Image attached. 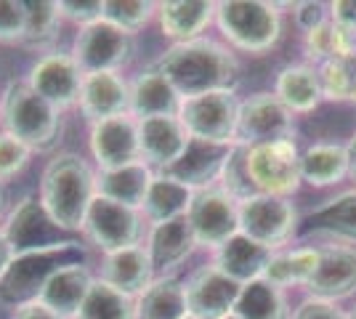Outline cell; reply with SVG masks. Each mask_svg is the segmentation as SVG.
Masks as SVG:
<instances>
[{
    "mask_svg": "<svg viewBox=\"0 0 356 319\" xmlns=\"http://www.w3.org/2000/svg\"><path fill=\"white\" fill-rule=\"evenodd\" d=\"M152 179H154V173H152V167L144 160L115 167V170H99V176H96V195H102L106 199H115L120 205H128L134 211H141Z\"/></svg>",
    "mask_w": 356,
    "mask_h": 319,
    "instance_id": "4316f807",
    "label": "cell"
},
{
    "mask_svg": "<svg viewBox=\"0 0 356 319\" xmlns=\"http://www.w3.org/2000/svg\"><path fill=\"white\" fill-rule=\"evenodd\" d=\"M239 202L223 186H208L194 192L189 202V227L194 231L197 247L218 250L234 234H239Z\"/></svg>",
    "mask_w": 356,
    "mask_h": 319,
    "instance_id": "30bf717a",
    "label": "cell"
},
{
    "mask_svg": "<svg viewBox=\"0 0 356 319\" xmlns=\"http://www.w3.org/2000/svg\"><path fill=\"white\" fill-rule=\"evenodd\" d=\"M154 14H157V6L147 0H106L104 3V22L115 24L118 30L128 35L144 30Z\"/></svg>",
    "mask_w": 356,
    "mask_h": 319,
    "instance_id": "74e56055",
    "label": "cell"
},
{
    "mask_svg": "<svg viewBox=\"0 0 356 319\" xmlns=\"http://www.w3.org/2000/svg\"><path fill=\"white\" fill-rule=\"evenodd\" d=\"M192 197H194V192L186 189L184 183L173 181V179L165 176V173H154L141 211H144L149 224L154 227V224L173 221L178 215H186Z\"/></svg>",
    "mask_w": 356,
    "mask_h": 319,
    "instance_id": "d6a6232c",
    "label": "cell"
},
{
    "mask_svg": "<svg viewBox=\"0 0 356 319\" xmlns=\"http://www.w3.org/2000/svg\"><path fill=\"white\" fill-rule=\"evenodd\" d=\"M96 197V173L80 154L54 157L40 179V202L64 231H83L86 213Z\"/></svg>",
    "mask_w": 356,
    "mask_h": 319,
    "instance_id": "7a4b0ae2",
    "label": "cell"
},
{
    "mask_svg": "<svg viewBox=\"0 0 356 319\" xmlns=\"http://www.w3.org/2000/svg\"><path fill=\"white\" fill-rule=\"evenodd\" d=\"M90 152L99 170L131 165L141 160L138 147V120L131 115H120L90 125Z\"/></svg>",
    "mask_w": 356,
    "mask_h": 319,
    "instance_id": "e0dca14e",
    "label": "cell"
},
{
    "mask_svg": "<svg viewBox=\"0 0 356 319\" xmlns=\"http://www.w3.org/2000/svg\"><path fill=\"white\" fill-rule=\"evenodd\" d=\"M248 176L255 195L287 197L300 186V152L296 141H274L248 149Z\"/></svg>",
    "mask_w": 356,
    "mask_h": 319,
    "instance_id": "8fae6325",
    "label": "cell"
},
{
    "mask_svg": "<svg viewBox=\"0 0 356 319\" xmlns=\"http://www.w3.org/2000/svg\"><path fill=\"white\" fill-rule=\"evenodd\" d=\"M239 101L234 91H213L181 99L178 120L184 122L189 138L210 144H234Z\"/></svg>",
    "mask_w": 356,
    "mask_h": 319,
    "instance_id": "8992f818",
    "label": "cell"
},
{
    "mask_svg": "<svg viewBox=\"0 0 356 319\" xmlns=\"http://www.w3.org/2000/svg\"><path fill=\"white\" fill-rule=\"evenodd\" d=\"M86 247L80 243L56 245V247H43V250H30L19 253L0 274V304L6 306H22L38 301L40 290L51 279V274L59 272L67 263H83Z\"/></svg>",
    "mask_w": 356,
    "mask_h": 319,
    "instance_id": "277c9868",
    "label": "cell"
},
{
    "mask_svg": "<svg viewBox=\"0 0 356 319\" xmlns=\"http://www.w3.org/2000/svg\"><path fill=\"white\" fill-rule=\"evenodd\" d=\"M216 24L223 38L245 54H266L282 38V16L277 6L261 0L216 3Z\"/></svg>",
    "mask_w": 356,
    "mask_h": 319,
    "instance_id": "5b68a950",
    "label": "cell"
},
{
    "mask_svg": "<svg viewBox=\"0 0 356 319\" xmlns=\"http://www.w3.org/2000/svg\"><path fill=\"white\" fill-rule=\"evenodd\" d=\"M271 256H274V250L258 245L255 240L245 237V234L239 231L229 243L221 245V247L216 250L213 263H216L229 279H234L237 285H248L252 279L264 277Z\"/></svg>",
    "mask_w": 356,
    "mask_h": 319,
    "instance_id": "484cf974",
    "label": "cell"
},
{
    "mask_svg": "<svg viewBox=\"0 0 356 319\" xmlns=\"http://www.w3.org/2000/svg\"><path fill=\"white\" fill-rule=\"evenodd\" d=\"M83 72L72 59V54H45L43 59L32 64L27 85L38 96H43L48 104L56 109H70L80 101V88H83Z\"/></svg>",
    "mask_w": 356,
    "mask_h": 319,
    "instance_id": "2e32d148",
    "label": "cell"
},
{
    "mask_svg": "<svg viewBox=\"0 0 356 319\" xmlns=\"http://www.w3.org/2000/svg\"><path fill=\"white\" fill-rule=\"evenodd\" d=\"M189 144V133L178 115H160L138 120V147L141 160L149 167H157L160 173L176 163Z\"/></svg>",
    "mask_w": 356,
    "mask_h": 319,
    "instance_id": "ac0fdd59",
    "label": "cell"
},
{
    "mask_svg": "<svg viewBox=\"0 0 356 319\" xmlns=\"http://www.w3.org/2000/svg\"><path fill=\"white\" fill-rule=\"evenodd\" d=\"M61 14L59 3L51 0H27L24 3V46L45 48L59 35Z\"/></svg>",
    "mask_w": 356,
    "mask_h": 319,
    "instance_id": "d590c367",
    "label": "cell"
},
{
    "mask_svg": "<svg viewBox=\"0 0 356 319\" xmlns=\"http://www.w3.org/2000/svg\"><path fill=\"white\" fill-rule=\"evenodd\" d=\"M186 293L178 277H157L138 298H136V319H184Z\"/></svg>",
    "mask_w": 356,
    "mask_h": 319,
    "instance_id": "f546056e",
    "label": "cell"
},
{
    "mask_svg": "<svg viewBox=\"0 0 356 319\" xmlns=\"http://www.w3.org/2000/svg\"><path fill=\"white\" fill-rule=\"evenodd\" d=\"M226 319H239V317H234V314H232V317H226Z\"/></svg>",
    "mask_w": 356,
    "mask_h": 319,
    "instance_id": "816d5d0a",
    "label": "cell"
},
{
    "mask_svg": "<svg viewBox=\"0 0 356 319\" xmlns=\"http://www.w3.org/2000/svg\"><path fill=\"white\" fill-rule=\"evenodd\" d=\"M194 247H197V240H194V231L186 215H178L165 224H154L149 231L147 253L154 272H160V277H170V272H176L178 266L192 256Z\"/></svg>",
    "mask_w": 356,
    "mask_h": 319,
    "instance_id": "7402d4cb",
    "label": "cell"
},
{
    "mask_svg": "<svg viewBox=\"0 0 356 319\" xmlns=\"http://www.w3.org/2000/svg\"><path fill=\"white\" fill-rule=\"evenodd\" d=\"M6 237L14 247V256L30 253V250H43V247H56V245L70 243L64 229L56 227V221L48 215L40 197L24 195L14 205V211L6 218Z\"/></svg>",
    "mask_w": 356,
    "mask_h": 319,
    "instance_id": "4fadbf2b",
    "label": "cell"
},
{
    "mask_svg": "<svg viewBox=\"0 0 356 319\" xmlns=\"http://www.w3.org/2000/svg\"><path fill=\"white\" fill-rule=\"evenodd\" d=\"M346 154H348V176L356 181V133L348 138V144H346Z\"/></svg>",
    "mask_w": 356,
    "mask_h": 319,
    "instance_id": "7dc6e473",
    "label": "cell"
},
{
    "mask_svg": "<svg viewBox=\"0 0 356 319\" xmlns=\"http://www.w3.org/2000/svg\"><path fill=\"white\" fill-rule=\"evenodd\" d=\"M59 14L61 19H70L80 27H88L93 22L104 19V3L102 0H61Z\"/></svg>",
    "mask_w": 356,
    "mask_h": 319,
    "instance_id": "b9f144b4",
    "label": "cell"
},
{
    "mask_svg": "<svg viewBox=\"0 0 356 319\" xmlns=\"http://www.w3.org/2000/svg\"><path fill=\"white\" fill-rule=\"evenodd\" d=\"M316 259H319V247H296V250H280L268 261L264 279H268L277 288H287V285H306L309 277L316 269Z\"/></svg>",
    "mask_w": 356,
    "mask_h": 319,
    "instance_id": "836d02e7",
    "label": "cell"
},
{
    "mask_svg": "<svg viewBox=\"0 0 356 319\" xmlns=\"http://www.w3.org/2000/svg\"><path fill=\"white\" fill-rule=\"evenodd\" d=\"M309 298L338 304L356 295V247L348 245H322L316 269L303 285Z\"/></svg>",
    "mask_w": 356,
    "mask_h": 319,
    "instance_id": "9a60e30c",
    "label": "cell"
},
{
    "mask_svg": "<svg viewBox=\"0 0 356 319\" xmlns=\"http://www.w3.org/2000/svg\"><path fill=\"white\" fill-rule=\"evenodd\" d=\"M348 176V154L341 144H312L300 154V181L325 189Z\"/></svg>",
    "mask_w": 356,
    "mask_h": 319,
    "instance_id": "4dcf8cb0",
    "label": "cell"
},
{
    "mask_svg": "<svg viewBox=\"0 0 356 319\" xmlns=\"http://www.w3.org/2000/svg\"><path fill=\"white\" fill-rule=\"evenodd\" d=\"M348 319H356V304L351 306V311H348Z\"/></svg>",
    "mask_w": 356,
    "mask_h": 319,
    "instance_id": "c3c4849f",
    "label": "cell"
},
{
    "mask_svg": "<svg viewBox=\"0 0 356 319\" xmlns=\"http://www.w3.org/2000/svg\"><path fill=\"white\" fill-rule=\"evenodd\" d=\"M239 231L268 250H280L298 231V211L287 197L252 195L239 202Z\"/></svg>",
    "mask_w": 356,
    "mask_h": 319,
    "instance_id": "52a82bcc",
    "label": "cell"
},
{
    "mask_svg": "<svg viewBox=\"0 0 356 319\" xmlns=\"http://www.w3.org/2000/svg\"><path fill=\"white\" fill-rule=\"evenodd\" d=\"M72 319H136V301L102 279H93L86 301Z\"/></svg>",
    "mask_w": 356,
    "mask_h": 319,
    "instance_id": "e575fe53",
    "label": "cell"
},
{
    "mask_svg": "<svg viewBox=\"0 0 356 319\" xmlns=\"http://www.w3.org/2000/svg\"><path fill=\"white\" fill-rule=\"evenodd\" d=\"M157 19L165 38L176 43L197 40L216 22V3L210 0H168L157 6Z\"/></svg>",
    "mask_w": 356,
    "mask_h": 319,
    "instance_id": "cb8c5ba5",
    "label": "cell"
},
{
    "mask_svg": "<svg viewBox=\"0 0 356 319\" xmlns=\"http://www.w3.org/2000/svg\"><path fill=\"white\" fill-rule=\"evenodd\" d=\"M77 106L88 117L90 125L109 120V117L128 115L131 85L122 80L120 72H93V75H86L83 77Z\"/></svg>",
    "mask_w": 356,
    "mask_h": 319,
    "instance_id": "ffe728a7",
    "label": "cell"
},
{
    "mask_svg": "<svg viewBox=\"0 0 356 319\" xmlns=\"http://www.w3.org/2000/svg\"><path fill=\"white\" fill-rule=\"evenodd\" d=\"M30 147H24L19 138L0 133V181H8L19 176L30 165Z\"/></svg>",
    "mask_w": 356,
    "mask_h": 319,
    "instance_id": "ab89813d",
    "label": "cell"
},
{
    "mask_svg": "<svg viewBox=\"0 0 356 319\" xmlns=\"http://www.w3.org/2000/svg\"><path fill=\"white\" fill-rule=\"evenodd\" d=\"M154 67L170 80L181 99L213 91H234L239 83L237 56L210 38L173 43L154 61Z\"/></svg>",
    "mask_w": 356,
    "mask_h": 319,
    "instance_id": "6da1fadb",
    "label": "cell"
},
{
    "mask_svg": "<svg viewBox=\"0 0 356 319\" xmlns=\"http://www.w3.org/2000/svg\"><path fill=\"white\" fill-rule=\"evenodd\" d=\"M248 149H250V147H245V144H232L229 157H226L223 170H221L223 189L237 199V202L255 195V189H252V183H250V176H248Z\"/></svg>",
    "mask_w": 356,
    "mask_h": 319,
    "instance_id": "f35d334b",
    "label": "cell"
},
{
    "mask_svg": "<svg viewBox=\"0 0 356 319\" xmlns=\"http://www.w3.org/2000/svg\"><path fill=\"white\" fill-rule=\"evenodd\" d=\"M131 85V106L128 115L134 120H147V117H160V115H178L181 96L170 85V80L152 64L141 75L134 77Z\"/></svg>",
    "mask_w": 356,
    "mask_h": 319,
    "instance_id": "603a6c76",
    "label": "cell"
},
{
    "mask_svg": "<svg viewBox=\"0 0 356 319\" xmlns=\"http://www.w3.org/2000/svg\"><path fill=\"white\" fill-rule=\"evenodd\" d=\"M99 279L106 282L109 288H115L118 293H122V295H128V298H138L154 282V266L149 261L147 247L134 245V247H125V250L104 253Z\"/></svg>",
    "mask_w": 356,
    "mask_h": 319,
    "instance_id": "44dd1931",
    "label": "cell"
},
{
    "mask_svg": "<svg viewBox=\"0 0 356 319\" xmlns=\"http://www.w3.org/2000/svg\"><path fill=\"white\" fill-rule=\"evenodd\" d=\"M14 319H64L56 311H51L40 301H30V304H22L14 309Z\"/></svg>",
    "mask_w": 356,
    "mask_h": 319,
    "instance_id": "f6af8a7d",
    "label": "cell"
},
{
    "mask_svg": "<svg viewBox=\"0 0 356 319\" xmlns=\"http://www.w3.org/2000/svg\"><path fill=\"white\" fill-rule=\"evenodd\" d=\"M11 259H14V247H11V243H8L6 231L0 229V274L6 272V266L11 263Z\"/></svg>",
    "mask_w": 356,
    "mask_h": 319,
    "instance_id": "bcb514c9",
    "label": "cell"
},
{
    "mask_svg": "<svg viewBox=\"0 0 356 319\" xmlns=\"http://www.w3.org/2000/svg\"><path fill=\"white\" fill-rule=\"evenodd\" d=\"M83 231L90 243L102 247L104 253L125 250V247L138 245L141 240V215L128 205H120L115 199L96 195L86 213Z\"/></svg>",
    "mask_w": 356,
    "mask_h": 319,
    "instance_id": "7c38bea8",
    "label": "cell"
},
{
    "mask_svg": "<svg viewBox=\"0 0 356 319\" xmlns=\"http://www.w3.org/2000/svg\"><path fill=\"white\" fill-rule=\"evenodd\" d=\"M90 285H93V277L83 263H67L59 272L51 274V279L40 290L38 301L48 306L51 311H56L59 317L72 319L86 301Z\"/></svg>",
    "mask_w": 356,
    "mask_h": 319,
    "instance_id": "d4e9b609",
    "label": "cell"
},
{
    "mask_svg": "<svg viewBox=\"0 0 356 319\" xmlns=\"http://www.w3.org/2000/svg\"><path fill=\"white\" fill-rule=\"evenodd\" d=\"M0 211H3V192H0Z\"/></svg>",
    "mask_w": 356,
    "mask_h": 319,
    "instance_id": "681fc988",
    "label": "cell"
},
{
    "mask_svg": "<svg viewBox=\"0 0 356 319\" xmlns=\"http://www.w3.org/2000/svg\"><path fill=\"white\" fill-rule=\"evenodd\" d=\"M0 122L8 136L30 152H51L61 136V112L32 91L27 80H14L0 96Z\"/></svg>",
    "mask_w": 356,
    "mask_h": 319,
    "instance_id": "3957f363",
    "label": "cell"
},
{
    "mask_svg": "<svg viewBox=\"0 0 356 319\" xmlns=\"http://www.w3.org/2000/svg\"><path fill=\"white\" fill-rule=\"evenodd\" d=\"M239 319H290V306L282 288L258 277L239 290L237 306L232 311Z\"/></svg>",
    "mask_w": 356,
    "mask_h": 319,
    "instance_id": "1f68e13d",
    "label": "cell"
},
{
    "mask_svg": "<svg viewBox=\"0 0 356 319\" xmlns=\"http://www.w3.org/2000/svg\"><path fill=\"white\" fill-rule=\"evenodd\" d=\"M229 149H232V144H210V141L189 138L184 154L163 173L170 176L173 181L184 183L192 192L208 189V186H213L216 179H221V170L226 157H229Z\"/></svg>",
    "mask_w": 356,
    "mask_h": 319,
    "instance_id": "d6986e66",
    "label": "cell"
},
{
    "mask_svg": "<svg viewBox=\"0 0 356 319\" xmlns=\"http://www.w3.org/2000/svg\"><path fill=\"white\" fill-rule=\"evenodd\" d=\"M24 40V3L0 0V43Z\"/></svg>",
    "mask_w": 356,
    "mask_h": 319,
    "instance_id": "60d3db41",
    "label": "cell"
},
{
    "mask_svg": "<svg viewBox=\"0 0 356 319\" xmlns=\"http://www.w3.org/2000/svg\"><path fill=\"white\" fill-rule=\"evenodd\" d=\"M312 231L335 237L341 245H356V192H343L306 213Z\"/></svg>",
    "mask_w": 356,
    "mask_h": 319,
    "instance_id": "f1b7e54d",
    "label": "cell"
},
{
    "mask_svg": "<svg viewBox=\"0 0 356 319\" xmlns=\"http://www.w3.org/2000/svg\"><path fill=\"white\" fill-rule=\"evenodd\" d=\"M136 54L134 35L118 30L109 22H93L88 27H80L74 38L72 59L77 61L83 75L93 72H120Z\"/></svg>",
    "mask_w": 356,
    "mask_h": 319,
    "instance_id": "ba28073f",
    "label": "cell"
},
{
    "mask_svg": "<svg viewBox=\"0 0 356 319\" xmlns=\"http://www.w3.org/2000/svg\"><path fill=\"white\" fill-rule=\"evenodd\" d=\"M239 290H242V285L229 279L216 263H205V266L194 269L184 282L186 309L197 319L232 317V311L237 306Z\"/></svg>",
    "mask_w": 356,
    "mask_h": 319,
    "instance_id": "5bb4252c",
    "label": "cell"
},
{
    "mask_svg": "<svg viewBox=\"0 0 356 319\" xmlns=\"http://www.w3.org/2000/svg\"><path fill=\"white\" fill-rule=\"evenodd\" d=\"M330 6L325 3H298L296 6V24L300 27V32L306 35V32H312L314 27H319V24H325L327 19H330V11H327Z\"/></svg>",
    "mask_w": 356,
    "mask_h": 319,
    "instance_id": "ee69618b",
    "label": "cell"
},
{
    "mask_svg": "<svg viewBox=\"0 0 356 319\" xmlns=\"http://www.w3.org/2000/svg\"><path fill=\"white\" fill-rule=\"evenodd\" d=\"M290 319H348V314H346L338 304L306 298V301L290 314Z\"/></svg>",
    "mask_w": 356,
    "mask_h": 319,
    "instance_id": "7bdbcfd3",
    "label": "cell"
},
{
    "mask_svg": "<svg viewBox=\"0 0 356 319\" xmlns=\"http://www.w3.org/2000/svg\"><path fill=\"white\" fill-rule=\"evenodd\" d=\"M274 96H277L293 115L314 112L316 106L325 101L316 67H312V64H287L282 72L277 75Z\"/></svg>",
    "mask_w": 356,
    "mask_h": 319,
    "instance_id": "83f0119b",
    "label": "cell"
},
{
    "mask_svg": "<svg viewBox=\"0 0 356 319\" xmlns=\"http://www.w3.org/2000/svg\"><path fill=\"white\" fill-rule=\"evenodd\" d=\"M274 141H296V115L274 93H255L239 101L234 144L261 147Z\"/></svg>",
    "mask_w": 356,
    "mask_h": 319,
    "instance_id": "9c48e42d",
    "label": "cell"
},
{
    "mask_svg": "<svg viewBox=\"0 0 356 319\" xmlns=\"http://www.w3.org/2000/svg\"><path fill=\"white\" fill-rule=\"evenodd\" d=\"M184 319H197V317H192V314H186V317H184Z\"/></svg>",
    "mask_w": 356,
    "mask_h": 319,
    "instance_id": "f907efd6",
    "label": "cell"
},
{
    "mask_svg": "<svg viewBox=\"0 0 356 319\" xmlns=\"http://www.w3.org/2000/svg\"><path fill=\"white\" fill-rule=\"evenodd\" d=\"M322 96L327 101H351L356 104V54L330 59L322 67H316Z\"/></svg>",
    "mask_w": 356,
    "mask_h": 319,
    "instance_id": "8d00e7d4",
    "label": "cell"
}]
</instances>
